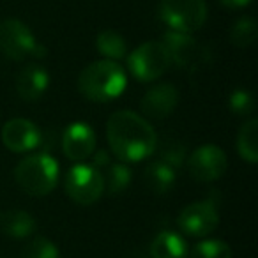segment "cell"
<instances>
[{
	"label": "cell",
	"mask_w": 258,
	"mask_h": 258,
	"mask_svg": "<svg viewBox=\"0 0 258 258\" xmlns=\"http://www.w3.org/2000/svg\"><path fill=\"white\" fill-rule=\"evenodd\" d=\"M205 0H161L158 16L168 30L193 34L204 27L207 20Z\"/></svg>",
	"instance_id": "cell-4"
},
{
	"label": "cell",
	"mask_w": 258,
	"mask_h": 258,
	"mask_svg": "<svg viewBox=\"0 0 258 258\" xmlns=\"http://www.w3.org/2000/svg\"><path fill=\"white\" fill-rule=\"evenodd\" d=\"M258 36V25L253 16H242L230 29V41L237 48H247Z\"/></svg>",
	"instance_id": "cell-20"
},
{
	"label": "cell",
	"mask_w": 258,
	"mask_h": 258,
	"mask_svg": "<svg viewBox=\"0 0 258 258\" xmlns=\"http://www.w3.org/2000/svg\"><path fill=\"white\" fill-rule=\"evenodd\" d=\"M237 152L244 161L258 163V120L249 118L242 124L237 137Z\"/></svg>",
	"instance_id": "cell-18"
},
{
	"label": "cell",
	"mask_w": 258,
	"mask_h": 258,
	"mask_svg": "<svg viewBox=\"0 0 258 258\" xmlns=\"http://www.w3.org/2000/svg\"><path fill=\"white\" fill-rule=\"evenodd\" d=\"M228 108L237 115V117H247V115H251L254 110V97L251 96L249 90L237 89L230 94Z\"/></svg>",
	"instance_id": "cell-24"
},
{
	"label": "cell",
	"mask_w": 258,
	"mask_h": 258,
	"mask_svg": "<svg viewBox=\"0 0 258 258\" xmlns=\"http://www.w3.org/2000/svg\"><path fill=\"white\" fill-rule=\"evenodd\" d=\"M90 165L96 166L99 172H103L104 166L110 165V156H108V152L106 151H97L96 152V158H94V161L90 163Z\"/></svg>",
	"instance_id": "cell-26"
},
{
	"label": "cell",
	"mask_w": 258,
	"mask_h": 258,
	"mask_svg": "<svg viewBox=\"0 0 258 258\" xmlns=\"http://www.w3.org/2000/svg\"><path fill=\"white\" fill-rule=\"evenodd\" d=\"M228 166V159L218 145H202L191 152L187 159V172L197 182H214L221 179Z\"/></svg>",
	"instance_id": "cell-9"
},
{
	"label": "cell",
	"mask_w": 258,
	"mask_h": 258,
	"mask_svg": "<svg viewBox=\"0 0 258 258\" xmlns=\"http://www.w3.org/2000/svg\"><path fill=\"white\" fill-rule=\"evenodd\" d=\"M64 189L75 204L92 205L104 191V175L92 165L80 163L69 168L64 179Z\"/></svg>",
	"instance_id": "cell-7"
},
{
	"label": "cell",
	"mask_w": 258,
	"mask_h": 258,
	"mask_svg": "<svg viewBox=\"0 0 258 258\" xmlns=\"http://www.w3.org/2000/svg\"><path fill=\"white\" fill-rule=\"evenodd\" d=\"M37 228V223L32 214L22 209H9L0 212V230L13 239H25L32 235Z\"/></svg>",
	"instance_id": "cell-15"
},
{
	"label": "cell",
	"mask_w": 258,
	"mask_h": 258,
	"mask_svg": "<svg viewBox=\"0 0 258 258\" xmlns=\"http://www.w3.org/2000/svg\"><path fill=\"white\" fill-rule=\"evenodd\" d=\"M96 149V133L85 122H73L62 133V152L71 161L90 158Z\"/></svg>",
	"instance_id": "cell-11"
},
{
	"label": "cell",
	"mask_w": 258,
	"mask_h": 258,
	"mask_svg": "<svg viewBox=\"0 0 258 258\" xmlns=\"http://www.w3.org/2000/svg\"><path fill=\"white\" fill-rule=\"evenodd\" d=\"M58 163L50 154H30L20 159L15 168V180L30 197H46L58 184Z\"/></svg>",
	"instance_id": "cell-3"
},
{
	"label": "cell",
	"mask_w": 258,
	"mask_h": 258,
	"mask_svg": "<svg viewBox=\"0 0 258 258\" xmlns=\"http://www.w3.org/2000/svg\"><path fill=\"white\" fill-rule=\"evenodd\" d=\"M170 66L172 57L161 41H147L127 55V68L138 82H154Z\"/></svg>",
	"instance_id": "cell-6"
},
{
	"label": "cell",
	"mask_w": 258,
	"mask_h": 258,
	"mask_svg": "<svg viewBox=\"0 0 258 258\" xmlns=\"http://www.w3.org/2000/svg\"><path fill=\"white\" fill-rule=\"evenodd\" d=\"M168 50L170 57H172V64L179 66H189L195 60H198V53H200V46L197 41L191 37V34L175 32V30H168L161 41Z\"/></svg>",
	"instance_id": "cell-14"
},
{
	"label": "cell",
	"mask_w": 258,
	"mask_h": 258,
	"mask_svg": "<svg viewBox=\"0 0 258 258\" xmlns=\"http://www.w3.org/2000/svg\"><path fill=\"white\" fill-rule=\"evenodd\" d=\"M161 161H165L166 165H170L175 170H179L180 165H182V161H184V147L180 144H172L168 149L163 151Z\"/></svg>",
	"instance_id": "cell-25"
},
{
	"label": "cell",
	"mask_w": 258,
	"mask_h": 258,
	"mask_svg": "<svg viewBox=\"0 0 258 258\" xmlns=\"http://www.w3.org/2000/svg\"><path fill=\"white\" fill-rule=\"evenodd\" d=\"M186 240L175 232H161L151 242V258H187Z\"/></svg>",
	"instance_id": "cell-16"
},
{
	"label": "cell",
	"mask_w": 258,
	"mask_h": 258,
	"mask_svg": "<svg viewBox=\"0 0 258 258\" xmlns=\"http://www.w3.org/2000/svg\"><path fill=\"white\" fill-rule=\"evenodd\" d=\"M96 48L99 55L108 60H120L127 57V43L117 30H103L96 37Z\"/></svg>",
	"instance_id": "cell-19"
},
{
	"label": "cell",
	"mask_w": 258,
	"mask_h": 258,
	"mask_svg": "<svg viewBox=\"0 0 258 258\" xmlns=\"http://www.w3.org/2000/svg\"><path fill=\"white\" fill-rule=\"evenodd\" d=\"M110 149L122 163H140L158 149V135L149 120L129 110L115 111L106 122Z\"/></svg>",
	"instance_id": "cell-1"
},
{
	"label": "cell",
	"mask_w": 258,
	"mask_h": 258,
	"mask_svg": "<svg viewBox=\"0 0 258 258\" xmlns=\"http://www.w3.org/2000/svg\"><path fill=\"white\" fill-rule=\"evenodd\" d=\"M20 258H60L57 246L46 237H36L22 251Z\"/></svg>",
	"instance_id": "cell-23"
},
{
	"label": "cell",
	"mask_w": 258,
	"mask_h": 258,
	"mask_svg": "<svg viewBox=\"0 0 258 258\" xmlns=\"http://www.w3.org/2000/svg\"><path fill=\"white\" fill-rule=\"evenodd\" d=\"M219 2H221V6H225V8L242 9V8H246V6H249L253 0H219Z\"/></svg>",
	"instance_id": "cell-27"
},
{
	"label": "cell",
	"mask_w": 258,
	"mask_h": 258,
	"mask_svg": "<svg viewBox=\"0 0 258 258\" xmlns=\"http://www.w3.org/2000/svg\"><path fill=\"white\" fill-rule=\"evenodd\" d=\"M127 85V75L118 62L101 58L89 64L78 76V90L94 103H110L117 99Z\"/></svg>",
	"instance_id": "cell-2"
},
{
	"label": "cell",
	"mask_w": 258,
	"mask_h": 258,
	"mask_svg": "<svg viewBox=\"0 0 258 258\" xmlns=\"http://www.w3.org/2000/svg\"><path fill=\"white\" fill-rule=\"evenodd\" d=\"M219 225L218 202L212 198L193 202L177 216V226L189 237H205Z\"/></svg>",
	"instance_id": "cell-8"
},
{
	"label": "cell",
	"mask_w": 258,
	"mask_h": 258,
	"mask_svg": "<svg viewBox=\"0 0 258 258\" xmlns=\"http://www.w3.org/2000/svg\"><path fill=\"white\" fill-rule=\"evenodd\" d=\"M50 87V75L43 66L29 64L16 76V92L27 103L39 101Z\"/></svg>",
	"instance_id": "cell-13"
},
{
	"label": "cell",
	"mask_w": 258,
	"mask_h": 258,
	"mask_svg": "<svg viewBox=\"0 0 258 258\" xmlns=\"http://www.w3.org/2000/svg\"><path fill=\"white\" fill-rule=\"evenodd\" d=\"M0 51L15 62H22L29 57L41 58L46 55V48L37 43L29 25L16 18H8L0 23Z\"/></svg>",
	"instance_id": "cell-5"
},
{
	"label": "cell",
	"mask_w": 258,
	"mask_h": 258,
	"mask_svg": "<svg viewBox=\"0 0 258 258\" xmlns=\"http://www.w3.org/2000/svg\"><path fill=\"white\" fill-rule=\"evenodd\" d=\"M177 179V170L173 166L166 165L165 161L158 159V161L151 163L144 172V180L151 191L158 195L168 193L173 187Z\"/></svg>",
	"instance_id": "cell-17"
},
{
	"label": "cell",
	"mask_w": 258,
	"mask_h": 258,
	"mask_svg": "<svg viewBox=\"0 0 258 258\" xmlns=\"http://www.w3.org/2000/svg\"><path fill=\"white\" fill-rule=\"evenodd\" d=\"M179 104V90L172 83H158L144 94L142 113L147 118H166Z\"/></svg>",
	"instance_id": "cell-12"
},
{
	"label": "cell",
	"mask_w": 258,
	"mask_h": 258,
	"mask_svg": "<svg viewBox=\"0 0 258 258\" xmlns=\"http://www.w3.org/2000/svg\"><path fill=\"white\" fill-rule=\"evenodd\" d=\"M189 258H232V247L221 239H207L191 249Z\"/></svg>",
	"instance_id": "cell-22"
},
{
	"label": "cell",
	"mask_w": 258,
	"mask_h": 258,
	"mask_svg": "<svg viewBox=\"0 0 258 258\" xmlns=\"http://www.w3.org/2000/svg\"><path fill=\"white\" fill-rule=\"evenodd\" d=\"M2 144L6 149L16 154L30 152L41 145V131L32 120L27 118H11L2 127Z\"/></svg>",
	"instance_id": "cell-10"
},
{
	"label": "cell",
	"mask_w": 258,
	"mask_h": 258,
	"mask_svg": "<svg viewBox=\"0 0 258 258\" xmlns=\"http://www.w3.org/2000/svg\"><path fill=\"white\" fill-rule=\"evenodd\" d=\"M129 182H131V170L125 163L108 165V173L104 177V189H108V193H122L127 189Z\"/></svg>",
	"instance_id": "cell-21"
}]
</instances>
